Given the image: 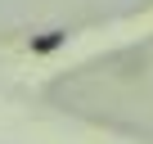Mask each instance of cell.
<instances>
[{"mask_svg":"<svg viewBox=\"0 0 153 144\" xmlns=\"http://www.w3.org/2000/svg\"><path fill=\"white\" fill-rule=\"evenodd\" d=\"M59 41H63V32H45V36H36V41H32V50H36V54H45V50H54Z\"/></svg>","mask_w":153,"mask_h":144,"instance_id":"obj_1","label":"cell"}]
</instances>
